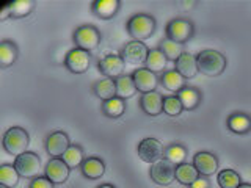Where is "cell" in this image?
<instances>
[{
	"label": "cell",
	"instance_id": "ac0fdd59",
	"mask_svg": "<svg viewBox=\"0 0 251 188\" xmlns=\"http://www.w3.org/2000/svg\"><path fill=\"white\" fill-rule=\"evenodd\" d=\"M120 5V0H96V2H93V13L98 18L108 21L118 13Z\"/></svg>",
	"mask_w": 251,
	"mask_h": 188
},
{
	"label": "cell",
	"instance_id": "8992f818",
	"mask_svg": "<svg viewBox=\"0 0 251 188\" xmlns=\"http://www.w3.org/2000/svg\"><path fill=\"white\" fill-rule=\"evenodd\" d=\"M193 36V24L187 19H173L167 25V38L171 41L184 44Z\"/></svg>",
	"mask_w": 251,
	"mask_h": 188
},
{
	"label": "cell",
	"instance_id": "d6a6232c",
	"mask_svg": "<svg viewBox=\"0 0 251 188\" xmlns=\"http://www.w3.org/2000/svg\"><path fill=\"white\" fill-rule=\"evenodd\" d=\"M165 160L173 163L175 166H177V164L180 163H185V157H187V149L182 146V144H171L168 146L167 149H165Z\"/></svg>",
	"mask_w": 251,
	"mask_h": 188
},
{
	"label": "cell",
	"instance_id": "d6986e66",
	"mask_svg": "<svg viewBox=\"0 0 251 188\" xmlns=\"http://www.w3.org/2000/svg\"><path fill=\"white\" fill-rule=\"evenodd\" d=\"M176 70L184 78H193L198 74V66H196V57L192 53L184 52L176 61Z\"/></svg>",
	"mask_w": 251,
	"mask_h": 188
},
{
	"label": "cell",
	"instance_id": "ab89813d",
	"mask_svg": "<svg viewBox=\"0 0 251 188\" xmlns=\"http://www.w3.org/2000/svg\"><path fill=\"white\" fill-rule=\"evenodd\" d=\"M237 188H251V185L250 184H240Z\"/></svg>",
	"mask_w": 251,
	"mask_h": 188
},
{
	"label": "cell",
	"instance_id": "e575fe53",
	"mask_svg": "<svg viewBox=\"0 0 251 188\" xmlns=\"http://www.w3.org/2000/svg\"><path fill=\"white\" fill-rule=\"evenodd\" d=\"M182 104L177 96H167L163 97V113H167L168 116H177L182 113Z\"/></svg>",
	"mask_w": 251,
	"mask_h": 188
},
{
	"label": "cell",
	"instance_id": "603a6c76",
	"mask_svg": "<svg viewBox=\"0 0 251 188\" xmlns=\"http://www.w3.org/2000/svg\"><path fill=\"white\" fill-rule=\"evenodd\" d=\"M175 176H176V180L179 184L190 187L195 180L200 177V172L196 171V168L193 166L192 163H180L176 166Z\"/></svg>",
	"mask_w": 251,
	"mask_h": 188
},
{
	"label": "cell",
	"instance_id": "5bb4252c",
	"mask_svg": "<svg viewBox=\"0 0 251 188\" xmlns=\"http://www.w3.org/2000/svg\"><path fill=\"white\" fill-rule=\"evenodd\" d=\"M149 49L146 47L145 43L141 41H130L126 44L123 49V60L124 63H130V65H140V63H145L148 58Z\"/></svg>",
	"mask_w": 251,
	"mask_h": 188
},
{
	"label": "cell",
	"instance_id": "e0dca14e",
	"mask_svg": "<svg viewBox=\"0 0 251 188\" xmlns=\"http://www.w3.org/2000/svg\"><path fill=\"white\" fill-rule=\"evenodd\" d=\"M80 169H82V174L86 179L96 180L105 174V163L102 162L99 157H88V159L83 160Z\"/></svg>",
	"mask_w": 251,
	"mask_h": 188
},
{
	"label": "cell",
	"instance_id": "d590c367",
	"mask_svg": "<svg viewBox=\"0 0 251 188\" xmlns=\"http://www.w3.org/2000/svg\"><path fill=\"white\" fill-rule=\"evenodd\" d=\"M55 184H52L46 176H38L35 179H31L30 188H53Z\"/></svg>",
	"mask_w": 251,
	"mask_h": 188
},
{
	"label": "cell",
	"instance_id": "5b68a950",
	"mask_svg": "<svg viewBox=\"0 0 251 188\" xmlns=\"http://www.w3.org/2000/svg\"><path fill=\"white\" fill-rule=\"evenodd\" d=\"M73 38L78 49L91 52L98 49L100 43V31L93 25H80L78 28H75Z\"/></svg>",
	"mask_w": 251,
	"mask_h": 188
},
{
	"label": "cell",
	"instance_id": "6da1fadb",
	"mask_svg": "<svg viewBox=\"0 0 251 188\" xmlns=\"http://www.w3.org/2000/svg\"><path fill=\"white\" fill-rule=\"evenodd\" d=\"M196 66H198V72L209 77H217L223 74L226 68V58L223 53L207 49L196 55Z\"/></svg>",
	"mask_w": 251,
	"mask_h": 188
},
{
	"label": "cell",
	"instance_id": "cb8c5ba5",
	"mask_svg": "<svg viewBox=\"0 0 251 188\" xmlns=\"http://www.w3.org/2000/svg\"><path fill=\"white\" fill-rule=\"evenodd\" d=\"M167 57L163 55V52L160 49H151L148 53V58L145 61V68L149 69L151 72L157 74V72H162L167 68Z\"/></svg>",
	"mask_w": 251,
	"mask_h": 188
},
{
	"label": "cell",
	"instance_id": "3957f363",
	"mask_svg": "<svg viewBox=\"0 0 251 188\" xmlns=\"http://www.w3.org/2000/svg\"><path fill=\"white\" fill-rule=\"evenodd\" d=\"M127 31L133 38V41L143 43L145 39L151 38L155 31V21L149 14H143V13L135 14L127 22Z\"/></svg>",
	"mask_w": 251,
	"mask_h": 188
},
{
	"label": "cell",
	"instance_id": "4dcf8cb0",
	"mask_svg": "<svg viewBox=\"0 0 251 188\" xmlns=\"http://www.w3.org/2000/svg\"><path fill=\"white\" fill-rule=\"evenodd\" d=\"M19 172L16 171L14 164H0V184L8 187V188H13L18 185L19 182Z\"/></svg>",
	"mask_w": 251,
	"mask_h": 188
},
{
	"label": "cell",
	"instance_id": "8fae6325",
	"mask_svg": "<svg viewBox=\"0 0 251 188\" xmlns=\"http://www.w3.org/2000/svg\"><path fill=\"white\" fill-rule=\"evenodd\" d=\"M124 60L121 55H105L99 60V70L102 74L105 75V78H113L116 80L118 77L123 75V70H124Z\"/></svg>",
	"mask_w": 251,
	"mask_h": 188
},
{
	"label": "cell",
	"instance_id": "52a82bcc",
	"mask_svg": "<svg viewBox=\"0 0 251 188\" xmlns=\"http://www.w3.org/2000/svg\"><path fill=\"white\" fill-rule=\"evenodd\" d=\"M165 154L163 144L159 140L155 138H145L140 141L138 144V157L141 162L145 163H151L154 164L155 162L162 160V157Z\"/></svg>",
	"mask_w": 251,
	"mask_h": 188
},
{
	"label": "cell",
	"instance_id": "4fadbf2b",
	"mask_svg": "<svg viewBox=\"0 0 251 188\" xmlns=\"http://www.w3.org/2000/svg\"><path fill=\"white\" fill-rule=\"evenodd\" d=\"M46 177L50 180L52 184H65L68 177L71 168L63 162V159H50L46 164Z\"/></svg>",
	"mask_w": 251,
	"mask_h": 188
},
{
	"label": "cell",
	"instance_id": "d4e9b609",
	"mask_svg": "<svg viewBox=\"0 0 251 188\" xmlns=\"http://www.w3.org/2000/svg\"><path fill=\"white\" fill-rule=\"evenodd\" d=\"M115 83H116V97H120L123 100L132 97L133 94H135V91H137L132 75H121V77H118L116 80H115Z\"/></svg>",
	"mask_w": 251,
	"mask_h": 188
},
{
	"label": "cell",
	"instance_id": "f546056e",
	"mask_svg": "<svg viewBox=\"0 0 251 188\" xmlns=\"http://www.w3.org/2000/svg\"><path fill=\"white\" fill-rule=\"evenodd\" d=\"M102 112H104L105 116L116 119V118H120V116L124 115L126 102L123 99H120V97H113L110 100H105V102H102Z\"/></svg>",
	"mask_w": 251,
	"mask_h": 188
},
{
	"label": "cell",
	"instance_id": "4316f807",
	"mask_svg": "<svg viewBox=\"0 0 251 188\" xmlns=\"http://www.w3.org/2000/svg\"><path fill=\"white\" fill-rule=\"evenodd\" d=\"M63 162H65L71 169L82 166V163L85 160V154H83V149L78 146V144H71L68 147V151L63 154Z\"/></svg>",
	"mask_w": 251,
	"mask_h": 188
},
{
	"label": "cell",
	"instance_id": "f35d334b",
	"mask_svg": "<svg viewBox=\"0 0 251 188\" xmlns=\"http://www.w3.org/2000/svg\"><path fill=\"white\" fill-rule=\"evenodd\" d=\"M98 188H115L112 184H102V185H99Z\"/></svg>",
	"mask_w": 251,
	"mask_h": 188
},
{
	"label": "cell",
	"instance_id": "30bf717a",
	"mask_svg": "<svg viewBox=\"0 0 251 188\" xmlns=\"http://www.w3.org/2000/svg\"><path fill=\"white\" fill-rule=\"evenodd\" d=\"M69 146H71L69 137L61 130L52 132L50 135L46 138V151L52 159H61Z\"/></svg>",
	"mask_w": 251,
	"mask_h": 188
},
{
	"label": "cell",
	"instance_id": "ffe728a7",
	"mask_svg": "<svg viewBox=\"0 0 251 188\" xmlns=\"http://www.w3.org/2000/svg\"><path fill=\"white\" fill-rule=\"evenodd\" d=\"M18 46L13 41H0V69L13 66L18 60Z\"/></svg>",
	"mask_w": 251,
	"mask_h": 188
},
{
	"label": "cell",
	"instance_id": "9a60e30c",
	"mask_svg": "<svg viewBox=\"0 0 251 188\" xmlns=\"http://www.w3.org/2000/svg\"><path fill=\"white\" fill-rule=\"evenodd\" d=\"M193 166L201 176H212L218 169V160L214 154L201 151L193 157Z\"/></svg>",
	"mask_w": 251,
	"mask_h": 188
},
{
	"label": "cell",
	"instance_id": "7402d4cb",
	"mask_svg": "<svg viewBox=\"0 0 251 188\" xmlns=\"http://www.w3.org/2000/svg\"><path fill=\"white\" fill-rule=\"evenodd\" d=\"M93 91L102 102H105L116 97V83L113 78H102V80L94 83Z\"/></svg>",
	"mask_w": 251,
	"mask_h": 188
},
{
	"label": "cell",
	"instance_id": "484cf974",
	"mask_svg": "<svg viewBox=\"0 0 251 188\" xmlns=\"http://www.w3.org/2000/svg\"><path fill=\"white\" fill-rule=\"evenodd\" d=\"M177 97L180 100V104H182L184 110H195L200 105V100H201L200 91L190 88V86H185V88L180 90L177 93Z\"/></svg>",
	"mask_w": 251,
	"mask_h": 188
},
{
	"label": "cell",
	"instance_id": "8d00e7d4",
	"mask_svg": "<svg viewBox=\"0 0 251 188\" xmlns=\"http://www.w3.org/2000/svg\"><path fill=\"white\" fill-rule=\"evenodd\" d=\"M190 188H209V182H207V179L198 177V179H196L195 182L190 185Z\"/></svg>",
	"mask_w": 251,
	"mask_h": 188
},
{
	"label": "cell",
	"instance_id": "1f68e13d",
	"mask_svg": "<svg viewBox=\"0 0 251 188\" xmlns=\"http://www.w3.org/2000/svg\"><path fill=\"white\" fill-rule=\"evenodd\" d=\"M159 49L163 52V55L167 57V60H171V61H175V63L177 61V58L180 57V55L184 53L182 44L171 41V39H168V38L162 39V43H160V47H159Z\"/></svg>",
	"mask_w": 251,
	"mask_h": 188
},
{
	"label": "cell",
	"instance_id": "9c48e42d",
	"mask_svg": "<svg viewBox=\"0 0 251 188\" xmlns=\"http://www.w3.org/2000/svg\"><path fill=\"white\" fill-rule=\"evenodd\" d=\"M175 171H176V166L173 163L167 162L165 159L155 162L152 166H151V171H149V174H151V179L152 182H155L157 185H163L167 187L170 185L173 180L176 179L175 176Z\"/></svg>",
	"mask_w": 251,
	"mask_h": 188
},
{
	"label": "cell",
	"instance_id": "44dd1931",
	"mask_svg": "<svg viewBox=\"0 0 251 188\" xmlns=\"http://www.w3.org/2000/svg\"><path fill=\"white\" fill-rule=\"evenodd\" d=\"M160 82L163 85V88L171 93H179L182 88H185V78L180 75L176 69L165 70Z\"/></svg>",
	"mask_w": 251,
	"mask_h": 188
},
{
	"label": "cell",
	"instance_id": "7a4b0ae2",
	"mask_svg": "<svg viewBox=\"0 0 251 188\" xmlns=\"http://www.w3.org/2000/svg\"><path fill=\"white\" fill-rule=\"evenodd\" d=\"M2 144L8 154L18 157L24 152H27V147L30 144V137L25 129L16 125V127H10L5 132Z\"/></svg>",
	"mask_w": 251,
	"mask_h": 188
},
{
	"label": "cell",
	"instance_id": "83f0119b",
	"mask_svg": "<svg viewBox=\"0 0 251 188\" xmlns=\"http://www.w3.org/2000/svg\"><path fill=\"white\" fill-rule=\"evenodd\" d=\"M227 127L234 133H247L251 129V119L243 113H234L227 118Z\"/></svg>",
	"mask_w": 251,
	"mask_h": 188
},
{
	"label": "cell",
	"instance_id": "277c9868",
	"mask_svg": "<svg viewBox=\"0 0 251 188\" xmlns=\"http://www.w3.org/2000/svg\"><path fill=\"white\" fill-rule=\"evenodd\" d=\"M14 168L19 172L21 177L35 179V177H38L39 169H41V159L38 157V154L27 151V152L16 157Z\"/></svg>",
	"mask_w": 251,
	"mask_h": 188
},
{
	"label": "cell",
	"instance_id": "7c38bea8",
	"mask_svg": "<svg viewBox=\"0 0 251 188\" xmlns=\"http://www.w3.org/2000/svg\"><path fill=\"white\" fill-rule=\"evenodd\" d=\"M132 78H133V83H135L137 91H140L141 94L155 91L157 85H159V78H157V75L146 68L137 69L135 72L132 74Z\"/></svg>",
	"mask_w": 251,
	"mask_h": 188
},
{
	"label": "cell",
	"instance_id": "ba28073f",
	"mask_svg": "<svg viewBox=\"0 0 251 188\" xmlns=\"http://www.w3.org/2000/svg\"><path fill=\"white\" fill-rule=\"evenodd\" d=\"M90 63H91L90 52L78 49V47L71 49L66 53V57H65V66L73 74H83V72H86L88 68H90Z\"/></svg>",
	"mask_w": 251,
	"mask_h": 188
},
{
	"label": "cell",
	"instance_id": "60d3db41",
	"mask_svg": "<svg viewBox=\"0 0 251 188\" xmlns=\"http://www.w3.org/2000/svg\"><path fill=\"white\" fill-rule=\"evenodd\" d=\"M0 188H8V187H5V185H2V184H0Z\"/></svg>",
	"mask_w": 251,
	"mask_h": 188
},
{
	"label": "cell",
	"instance_id": "f1b7e54d",
	"mask_svg": "<svg viewBox=\"0 0 251 188\" xmlns=\"http://www.w3.org/2000/svg\"><path fill=\"white\" fill-rule=\"evenodd\" d=\"M8 6H10V16L13 19H22L33 11L35 2H31V0H14V2L8 3Z\"/></svg>",
	"mask_w": 251,
	"mask_h": 188
},
{
	"label": "cell",
	"instance_id": "74e56055",
	"mask_svg": "<svg viewBox=\"0 0 251 188\" xmlns=\"http://www.w3.org/2000/svg\"><path fill=\"white\" fill-rule=\"evenodd\" d=\"M11 16H10V6H3L2 8V11H0V21H5V19H10Z\"/></svg>",
	"mask_w": 251,
	"mask_h": 188
},
{
	"label": "cell",
	"instance_id": "2e32d148",
	"mask_svg": "<svg viewBox=\"0 0 251 188\" xmlns=\"http://www.w3.org/2000/svg\"><path fill=\"white\" fill-rule=\"evenodd\" d=\"M140 105H141V110H143L146 115L157 116L163 112V97H162V94H159L157 91L146 93L141 96Z\"/></svg>",
	"mask_w": 251,
	"mask_h": 188
},
{
	"label": "cell",
	"instance_id": "836d02e7",
	"mask_svg": "<svg viewBox=\"0 0 251 188\" xmlns=\"http://www.w3.org/2000/svg\"><path fill=\"white\" fill-rule=\"evenodd\" d=\"M240 184V176L234 169H223L218 172V185L222 188H237Z\"/></svg>",
	"mask_w": 251,
	"mask_h": 188
}]
</instances>
